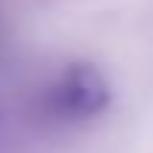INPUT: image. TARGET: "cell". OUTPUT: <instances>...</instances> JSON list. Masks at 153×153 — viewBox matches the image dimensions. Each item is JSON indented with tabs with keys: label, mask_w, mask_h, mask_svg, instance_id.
Returning <instances> with one entry per match:
<instances>
[{
	"label": "cell",
	"mask_w": 153,
	"mask_h": 153,
	"mask_svg": "<svg viewBox=\"0 0 153 153\" xmlns=\"http://www.w3.org/2000/svg\"><path fill=\"white\" fill-rule=\"evenodd\" d=\"M111 104V85L104 72L91 62H72L65 65L52 85L46 88L42 108L59 124H85L104 114Z\"/></svg>",
	"instance_id": "6da1fadb"
}]
</instances>
